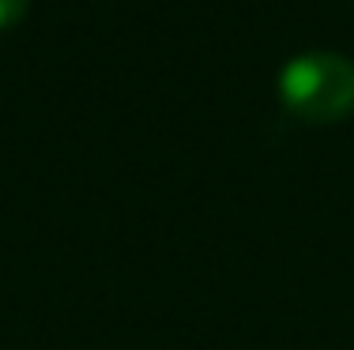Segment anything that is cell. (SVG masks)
Segmentation results:
<instances>
[{
	"mask_svg": "<svg viewBox=\"0 0 354 350\" xmlns=\"http://www.w3.org/2000/svg\"><path fill=\"white\" fill-rule=\"evenodd\" d=\"M279 102L306 124H335L354 113V61L339 53H301L279 72Z\"/></svg>",
	"mask_w": 354,
	"mask_h": 350,
	"instance_id": "1",
	"label": "cell"
},
{
	"mask_svg": "<svg viewBox=\"0 0 354 350\" xmlns=\"http://www.w3.org/2000/svg\"><path fill=\"white\" fill-rule=\"evenodd\" d=\"M27 8H30V0H0V30L15 27L27 15Z\"/></svg>",
	"mask_w": 354,
	"mask_h": 350,
	"instance_id": "2",
	"label": "cell"
}]
</instances>
